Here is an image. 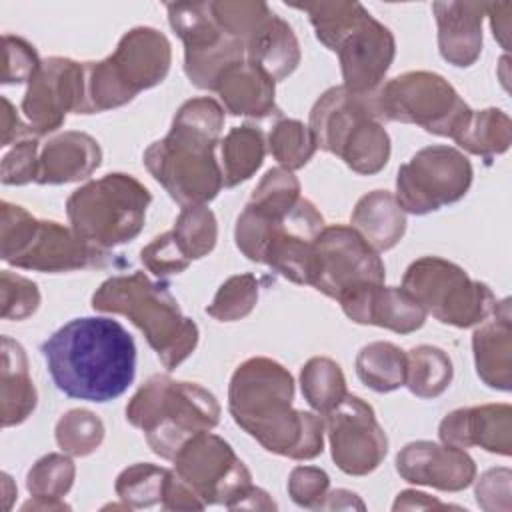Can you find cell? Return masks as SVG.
Listing matches in <instances>:
<instances>
[{
  "instance_id": "obj_1",
  "label": "cell",
  "mask_w": 512,
  "mask_h": 512,
  "mask_svg": "<svg viewBox=\"0 0 512 512\" xmlns=\"http://www.w3.org/2000/svg\"><path fill=\"white\" fill-rule=\"evenodd\" d=\"M292 400V374L266 356L238 364L228 384V412L246 434L272 454L312 460L324 450V418Z\"/></svg>"
},
{
  "instance_id": "obj_2",
  "label": "cell",
  "mask_w": 512,
  "mask_h": 512,
  "mask_svg": "<svg viewBox=\"0 0 512 512\" xmlns=\"http://www.w3.org/2000/svg\"><path fill=\"white\" fill-rule=\"evenodd\" d=\"M54 386L68 398L110 402L136 376V344L128 330L108 316L74 318L40 346Z\"/></svg>"
},
{
  "instance_id": "obj_3",
  "label": "cell",
  "mask_w": 512,
  "mask_h": 512,
  "mask_svg": "<svg viewBox=\"0 0 512 512\" xmlns=\"http://www.w3.org/2000/svg\"><path fill=\"white\" fill-rule=\"evenodd\" d=\"M224 128V108L210 96L186 100L168 134L144 150V166L168 196L184 206L206 204L222 190L216 144Z\"/></svg>"
},
{
  "instance_id": "obj_4",
  "label": "cell",
  "mask_w": 512,
  "mask_h": 512,
  "mask_svg": "<svg viewBox=\"0 0 512 512\" xmlns=\"http://www.w3.org/2000/svg\"><path fill=\"white\" fill-rule=\"evenodd\" d=\"M308 14L316 38L338 54L344 88L358 96H374L384 84L396 56V40L360 2H290Z\"/></svg>"
},
{
  "instance_id": "obj_5",
  "label": "cell",
  "mask_w": 512,
  "mask_h": 512,
  "mask_svg": "<svg viewBox=\"0 0 512 512\" xmlns=\"http://www.w3.org/2000/svg\"><path fill=\"white\" fill-rule=\"evenodd\" d=\"M92 308L126 316L146 336L166 370L178 368L198 346V326L182 314L168 284L140 270L104 280L92 294Z\"/></svg>"
},
{
  "instance_id": "obj_6",
  "label": "cell",
  "mask_w": 512,
  "mask_h": 512,
  "mask_svg": "<svg viewBox=\"0 0 512 512\" xmlns=\"http://www.w3.org/2000/svg\"><path fill=\"white\" fill-rule=\"evenodd\" d=\"M126 420L144 432L156 456L174 460L186 440L216 428L220 404L212 392L196 382L154 374L126 404Z\"/></svg>"
},
{
  "instance_id": "obj_7",
  "label": "cell",
  "mask_w": 512,
  "mask_h": 512,
  "mask_svg": "<svg viewBox=\"0 0 512 512\" xmlns=\"http://www.w3.org/2000/svg\"><path fill=\"white\" fill-rule=\"evenodd\" d=\"M324 226L322 214L304 196L280 214L246 204L236 218L234 240L248 260L270 266L294 284L308 286L312 248Z\"/></svg>"
},
{
  "instance_id": "obj_8",
  "label": "cell",
  "mask_w": 512,
  "mask_h": 512,
  "mask_svg": "<svg viewBox=\"0 0 512 512\" xmlns=\"http://www.w3.org/2000/svg\"><path fill=\"white\" fill-rule=\"evenodd\" d=\"M374 96L332 86L314 102L308 120L316 148L336 154L352 172L364 176L380 172L390 158V136Z\"/></svg>"
},
{
  "instance_id": "obj_9",
  "label": "cell",
  "mask_w": 512,
  "mask_h": 512,
  "mask_svg": "<svg viewBox=\"0 0 512 512\" xmlns=\"http://www.w3.org/2000/svg\"><path fill=\"white\" fill-rule=\"evenodd\" d=\"M172 62L168 38L150 26L128 30L116 50L100 62H84L86 104L84 114L120 108L142 90L160 84Z\"/></svg>"
},
{
  "instance_id": "obj_10",
  "label": "cell",
  "mask_w": 512,
  "mask_h": 512,
  "mask_svg": "<svg viewBox=\"0 0 512 512\" xmlns=\"http://www.w3.org/2000/svg\"><path fill=\"white\" fill-rule=\"evenodd\" d=\"M150 202L152 194L140 180L112 172L76 188L66 200V216L76 236L110 252L142 232Z\"/></svg>"
},
{
  "instance_id": "obj_11",
  "label": "cell",
  "mask_w": 512,
  "mask_h": 512,
  "mask_svg": "<svg viewBox=\"0 0 512 512\" xmlns=\"http://www.w3.org/2000/svg\"><path fill=\"white\" fill-rule=\"evenodd\" d=\"M0 208V258L14 268L72 272L102 268L110 262V252L86 244L60 222L38 220L10 202H2Z\"/></svg>"
},
{
  "instance_id": "obj_12",
  "label": "cell",
  "mask_w": 512,
  "mask_h": 512,
  "mask_svg": "<svg viewBox=\"0 0 512 512\" xmlns=\"http://www.w3.org/2000/svg\"><path fill=\"white\" fill-rule=\"evenodd\" d=\"M402 288L424 306L426 314L456 328L478 326L498 302L488 284L472 280L462 266L440 256L414 260L402 276Z\"/></svg>"
},
{
  "instance_id": "obj_13",
  "label": "cell",
  "mask_w": 512,
  "mask_h": 512,
  "mask_svg": "<svg viewBox=\"0 0 512 512\" xmlns=\"http://www.w3.org/2000/svg\"><path fill=\"white\" fill-rule=\"evenodd\" d=\"M374 104L382 122L416 124L430 134L450 138L470 106L440 74L412 70L386 80Z\"/></svg>"
},
{
  "instance_id": "obj_14",
  "label": "cell",
  "mask_w": 512,
  "mask_h": 512,
  "mask_svg": "<svg viewBox=\"0 0 512 512\" xmlns=\"http://www.w3.org/2000/svg\"><path fill=\"white\" fill-rule=\"evenodd\" d=\"M472 178V164L458 148L434 144L398 168L394 196L406 214L424 216L462 200Z\"/></svg>"
},
{
  "instance_id": "obj_15",
  "label": "cell",
  "mask_w": 512,
  "mask_h": 512,
  "mask_svg": "<svg viewBox=\"0 0 512 512\" xmlns=\"http://www.w3.org/2000/svg\"><path fill=\"white\" fill-rule=\"evenodd\" d=\"M166 10L172 30L184 42L190 84L214 92L222 74L246 60V46L214 20L210 2H172Z\"/></svg>"
},
{
  "instance_id": "obj_16",
  "label": "cell",
  "mask_w": 512,
  "mask_h": 512,
  "mask_svg": "<svg viewBox=\"0 0 512 512\" xmlns=\"http://www.w3.org/2000/svg\"><path fill=\"white\" fill-rule=\"evenodd\" d=\"M384 278L382 258L352 226H324L312 248L308 286L340 302Z\"/></svg>"
},
{
  "instance_id": "obj_17",
  "label": "cell",
  "mask_w": 512,
  "mask_h": 512,
  "mask_svg": "<svg viewBox=\"0 0 512 512\" xmlns=\"http://www.w3.org/2000/svg\"><path fill=\"white\" fill-rule=\"evenodd\" d=\"M174 472L206 504L230 508L252 486V474L232 446L212 432L186 440L174 456Z\"/></svg>"
},
{
  "instance_id": "obj_18",
  "label": "cell",
  "mask_w": 512,
  "mask_h": 512,
  "mask_svg": "<svg viewBox=\"0 0 512 512\" xmlns=\"http://www.w3.org/2000/svg\"><path fill=\"white\" fill-rule=\"evenodd\" d=\"M324 418L334 464L348 476L374 472L388 454V438L374 408L360 396L346 398Z\"/></svg>"
},
{
  "instance_id": "obj_19",
  "label": "cell",
  "mask_w": 512,
  "mask_h": 512,
  "mask_svg": "<svg viewBox=\"0 0 512 512\" xmlns=\"http://www.w3.org/2000/svg\"><path fill=\"white\" fill-rule=\"evenodd\" d=\"M86 70L84 62L50 56L40 62L22 98V112L38 134L56 132L70 112L84 114Z\"/></svg>"
},
{
  "instance_id": "obj_20",
  "label": "cell",
  "mask_w": 512,
  "mask_h": 512,
  "mask_svg": "<svg viewBox=\"0 0 512 512\" xmlns=\"http://www.w3.org/2000/svg\"><path fill=\"white\" fill-rule=\"evenodd\" d=\"M396 472L410 484L442 492H460L476 480V464L466 450L432 440L408 442L396 454Z\"/></svg>"
},
{
  "instance_id": "obj_21",
  "label": "cell",
  "mask_w": 512,
  "mask_h": 512,
  "mask_svg": "<svg viewBox=\"0 0 512 512\" xmlns=\"http://www.w3.org/2000/svg\"><path fill=\"white\" fill-rule=\"evenodd\" d=\"M440 442L456 448L478 446L486 452L512 454V406L482 404L448 412L438 426Z\"/></svg>"
},
{
  "instance_id": "obj_22",
  "label": "cell",
  "mask_w": 512,
  "mask_h": 512,
  "mask_svg": "<svg viewBox=\"0 0 512 512\" xmlns=\"http://www.w3.org/2000/svg\"><path fill=\"white\" fill-rule=\"evenodd\" d=\"M356 324H372L396 334H410L424 326V306L402 286L372 284L338 302Z\"/></svg>"
},
{
  "instance_id": "obj_23",
  "label": "cell",
  "mask_w": 512,
  "mask_h": 512,
  "mask_svg": "<svg viewBox=\"0 0 512 512\" xmlns=\"http://www.w3.org/2000/svg\"><path fill=\"white\" fill-rule=\"evenodd\" d=\"M440 56L456 66H472L482 52V22L486 2H434Z\"/></svg>"
},
{
  "instance_id": "obj_24",
  "label": "cell",
  "mask_w": 512,
  "mask_h": 512,
  "mask_svg": "<svg viewBox=\"0 0 512 512\" xmlns=\"http://www.w3.org/2000/svg\"><path fill=\"white\" fill-rule=\"evenodd\" d=\"M472 350L478 378L494 390L508 392L512 386V314L508 298L496 302L492 314L476 326Z\"/></svg>"
},
{
  "instance_id": "obj_25",
  "label": "cell",
  "mask_w": 512,
  "mask_h": 512,
  "mask_svg": "<svg viewBox=\"0 0 512 512\" xmlns=\"http://www.w3.org/2000/svg\"><path fill=\"white\" fill-rule=\"evenodd\" d=\"M102 164V148L86 132L66 130L40 146L36 184H68L92 176Z\"/></svg>"
},
{
  "instance_id": "obj_26",
  "label": "cell",
  "mask_w": 512,
  "mask_h": 512,
  "mask_svg": "<svg viewBox=\"0 0 512 512\" xmlns=\"http://www.w3.org/2000/svg\"><path fill=\"white\" fill-rule=\"evenodd\" d=\"M214 92L220 96L222 108L232 116H280V108L274 98L276 82L248 60L226 70Z\"/></svg>"
},
{
  "instance_id": "obj_27",
  "label": "cell",
  "mask_w": 512,
  "mask_h": 512,
  "mask_svg": "<svg viewBox=\"0 0 512 512\" xmlns=\"http://www.w3.org/2000/svg\"><path fill=\"white\" fill-rule=\"evenodd\" d=\"M350 224L376 252H386L402 240L406 212L392 192L372 190L356 202Z\"/></svg>"
},
{
  "instance_id": "obj_28",
  "label": "cell",
  "mask_w": 512,
  "mask_h": 512,
  "mask_svg": "<svg viewBox=\"0 0 512 512\" xmlns=\"http://www.w3.org/2000/svg\"><path fill=\"white\" fill-rule=\"evenodd\" d=\"M300 58V44L292 26L274 12L246 44V60L274 82L288 78L298 68Z\"/></svg>"
},
{
  "instance_id": "obj_29",
  "label": "cell",
  "mask_w": 512,
  "mask_h": 512,
  "mask_svg": "<svg viewBox=\"0 0 512 512\" xmlns=\"http://www.w3.org/2000/svg\"><path fill=\"white\" fill-rule=\"evenodd\" d=\"M38 394L28 370V358L20 342L2 336V380H0V416L2 426L22 424L36 408Z\"/></svg>"
},
{
  "instance_id": "obj_30",
  "label": "cell",
  "mask_w": 512,
  "mask_h": 512,
  "mask_svg": "<svg viewBox=\"0 0 512 512\" xmlns=\"http://www.w3.org/2000/svg\"><path fill=\"white\" fill-rule=\"evenodd\" d=\"M76 476V466L70 454H46L38 458L26 474V488L32 496L22 510H70V506L62 500Z\"/></svg>"
},
{
  "instance_id": "obj_31",
  "label": "cell",
  "mask_w": 512,
  "mask_h": 512,
  "mask_svg": "<svg viewBox=\"0 0 512 512\" xmlns=\"http://www.w3.org/2000/svg\"><path fill=\"white\" fill-rule=\"evenodd\" d=\"M450 138L466 152L490 160L510 148L512 122L510 116L500 108H470Z\"/></svg>"
},
{
  "instance_id": "obj_32",
  "label": "cell",
  "mask_w": 512,
  "mask_h": 512,
  "mask_svg": "<svg viewBox=\"0 0 512 512\" xmlns=\"http://www.w3.org/2000/svg\"><path fill=\"white\" fill-rule=\"evenodd\" d=\"M220 156L224 188H234L240 182H246L264 162V132L252 124L234 126L220 142Z\"/></svg>"
},
{
  "instance_id": "obj_33",
  "label": "cell",
  "mask_w": 512,
  "mask_h": 512,
  "mask_svg": "<svg viewBox=\"0 0 512 512\" xmlns=\"http://www.w3.org/2000/svg\"><path fill=\"white\" fill-rule=\"evenodd\" d=\"M454 366L450 356L430 344L414 346L406 352V382L404 386L418 398H438L450 386Z\"/></svg>"
},
{
  "instance_id": "obj_34",
  "label": "cell",
  "mask_w": 512,
  "mask_h": 512,
  "mask_svg": "<svg viewBox=\"0 0 512 512\" xmlns=\"http://www.w3.org/2000/svg\"><path fill=\"white\" fill-rule=\"evenodd\" d=\"M356 374L374 392L398 390L406 382V352L392 342H370L356 354Z\"/></svg>"
},
{
  "instance_id": "obj_35",
  "label": "cell",
  "mask_w": 512,
  "mask_h": 512,
  "mask_svg": "<svg viewBox=\"0 0 512 512\" xmlns=\"http://www.w3.org/2000/svg\"><path fill=\"white\" fill-rule=\"evenodd\" d=\"M300 388L308 406L320 416L334 410L348 394L342 368L328 356H314L302 366Z\"/></svg>"
},
{
  "instance_id": "obj_36",
  "label": "cell",
  "mask_w": 512,
  "mask_h": 512,
  "mask_svg": "<svg viewBox=\"0 0 512 512\" xmlns=\"http://www.w3.org/2000/svg\"><path fill=\"white\" fill-rule=\"evenodd\" d=\"M180 252L192 262L208 256L218 240V222L206 204L184 206L170 230Z\"/></svg>"
},
{
  "instance_id": "obj_37",
  "label": "cell",
  "mask_w": 512,
  "mask_h": 512,
  "mask_svg": "<svg viewBox=\"0 0 512 512\" xmlns=\"http://www.w3.org/2000/svg\"><path fill=\"white\" fill-rule=\"evenodd\" d=\"M168 476L170 470L164 466L136 462L118 474L114 490L126 508H150L162 504Z\"/></svg>"
},
{
  "instance_id": "obj_38",
  "label": "cell",
  "mask_w": 512,
  "mask_h": 512,
  "mask_svg": "<svg viewBox=\"0 0 512 512\" xmlns=\"http://www.w3.org/2000/svg\"><path fill=\"white\" fill-rule=\"evenodd\" d=\"M268 150L282 168L292 172L304 168L312 160L316 142L306 124L294 118L278 116L268 134Z\"/></svg>"
},
{
  "instance_id": "obj_39",
  "label": "cell",
  "mask_w": 512,
  "mask_h": 512,
  "mask_svg": "<svg viewBox=\"0 0 512 512\" xmlns=\"http://www.w3.org/2000/svg\"><path fill=\"white\" fill-rule=\"evenodd\" d=\"M104 422L86 408H74L62 414L56 422L54 436L62 452L70 456H90L104 440Z\"/></svg>"
},
{
  "instance_id": "obj_40",
  "label": "cell",
  "mask_w": 512,
  "mask_h": 512,
  "mask_svg": "<svg viewBox=\"0 0 512 512\" xmlns=\"http://www.w3.org/2000/svg\"><path fill=\"white\" fill-rule=\"evenodd\" d=\"M258 302V280L254 274H236L220 284L206 314L218 322H236L246 318Z\"/></svg>"
},
{
  "instance_id": "obj_41",
  "label": "cell",
  "mask_w": 512,
  "mask_h": 512,
  "mask_svg": "<svg viewBox=\"0 0 512 512\" xmlns=\"http://www.w3.org/2000/svg\"><path fill=\"white\" fill-rule=\"evenodd\" d=\"M300 196L302 194H300L298 178L290 170L282 166H274L266 170V174L260 178V182L252 190L248 204L280 214L290 210L300 200Z\"/></svg>"
},
{
  "instance_id": "obj_42",
  "label": "cell",
  "mask_w": 512,
  "mask_h": 512,
  "mask_svg": "<svg viewBox=\"0 0 512 512\" xmlns=\"http://www.w3.org/2000/svg\"><path fill=\"white\" fill-rule=\"evenodd\" d=\"M40 306V290L36 282L16 272L0 274V316L4 320H24Z\"/></svg>"
},
{
  "instance_id": "obj_43",
  "label": "cell",
  "mask_w": 512,
  "mask_h": 512,
  "mask_svg": "<svg viewBox=\"0 0 512 512\" xmlns=\"http://www.w3.org/2000/svg\"><path fill=\"white\" fill-rule=\"evenodd\" d=\"M38 136L16 142L2 158L0 180L6 186H22L28 182H36L38 172V154H40Z\"/></svg>"
},
{
  "instance_id": "obj_44",
  "label": "cell",
  "mask_w": 512,
  "mask_h": 512,
  "mask_svg": "<svg viewBox=\"0 0 512 512\" xmlns=\"http://www.w3.org/2000/svg\"><path fill=\"white\" fill-rule=\"evenodd\" d=\"M330 490V476L318 466H296L288 476V494L308 510H320Z\"/></svg>"
},
{
  "instance_id": "obj_45",
  "label": "cell",
  "mask_w": 512,
  "mask_h": 512,
  "mask_svg": "<svg viewBox=\"0 0 512 512\" xmlns=\"http://www.w3.org/2000/svg\"><path fill=\"white\" fill-rule=\"evenodd\" d=\"M4 48V64H2V84H20L30 82L34 72L40 66V58L36 48L28 44L24 38L4 34L2 38Z\"/></svg>"
},
{
  "instance_id": "obj_46",
  "label": "cell",
  "mask_w": 512,
  "mask_h": 512,
  "mask_svg": "<svg viewBox=\"0 0 512 512\" xmlns=\"http://www.w3.org/2000/svg\"><path fill=\"white\" fill-rule=\"evenodd\" d=\"M140 260H142L144 268L150 270L158 278H164L170 274H180L190 266V260L180 252L170 230L156 236L152 242H148L140 250Z\"/></svg>"
},
{
  "instance_id": "obj_47",
  "label": "cell",
  "mask_w": 512,
  "mask_h": 512,
  "mask_svg": "<svg viewBox=\"0 0 512 512\" xmlns=\"http://www.w3.org/2000/svg\"><path fill=\"white\" fill-rule=\"evenodd\" d=\"M510 468H490L476 482V502L482 510H502L508 512L512 508L510 502Z\"/></svg>"
},
{
  "instance_id": "obj_48",
  "label": "cell",
  "mask_w": 512,
  "mask_h": 512,
  "mask_svg": "<svg viewBox=\"0 0 512 512\" xmlns=\"http://www.w3.org/2000/svg\"><path fill=\"white\" fill-rule=\"evenodd\" d=\"M162 508L164 510H204L206 504L196 496V492L186 482H182L176 476V472L172 468L166 488H164Z\"/></svg>"
},
{
  "instance_id": "obj_49",
  "label": "cell",
  "mask_w": 512,
  "mask_h": 512,
  "mask_svg": "<svg viewBox=\"0 0 512 512\" xmlns=\"http://www.w3.org/2000/svg\"><path fill=\"white\" fill-rule=\"evenodd\" d=\"M2 146H10L12 142H20L26 138H34L38 136L28 122H22V118L16 114V108L12 106V102L2 96ZM40 138V136H38Z\"/></svg>"
},
{
  "instance_id": "obj_50",
  "label": "cell",
  "mask_w": 512,
  "mask_h": 512,
  "mask_svg": "<svg viewBox=\"0 0 512 512\" xmlns=\"http://www.w3.org/2000/svg\"><path fill=\"white\" fill-rule=\"evenodd\" d=\"M512 4L510 2H486V16L490 18L492 34L504 50L510 48V26H512Z\"/></svg>"
},
{
  "instance_id": "obj_51",
  "label": "cell",
  "mask_w": 512,
  "mask_h": 512,
  "mask_svg": "<svg viewBox=\"0 0 512 512\" xmlns=\"http://www.w3.org/2000/svg\"><path fill=\"white\" fill-rule=\"evenodd\" d=\"M394 510H424V508H456V506H450V504H444L424 492H418V490H404L398 494V498L394 500L392 504Z\"/></svg>"
},
{
  "instance_id": "obj_52",
  "label": "cell",
  "mask_w": 512,
  "mask_h": 512,
  "mask_svg": "<svg viewBox=\"0 0 512 512\" xmlns=\"http://www.w3.org/2000/svg\"><path fill=\"white\" fill-rule=\"evenodd\" d=\"M228 510H276V502L262 488L252 484Z\"/></svg>"
},
{
  "instance_id": "obj_53",
  "label": "cell",
  "mask_w": 512,
  "mask_h": 512,
  "mask_svg": "<svg viewBox=\"0 0 512 512\" xmlns=\"http://www.w3.org/2000/svg\"><path fill=\"white\" fill-rule=\"evenodd\" d=\"M364 510V502L358 498V494L344 490V488H336V490H328L326 500L322 504L320 510Z\"/></svg>"
}]
</instances>
